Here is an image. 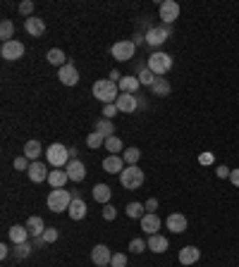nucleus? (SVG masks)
Wrapping results in <instances>:
<instances>
[{"label":"nucleus","mask_w":239,"mask_h":267,"mask_svg":"<svg viewBox=\"0 0 239 267\" xmlns=\"http://www.w3.org/2000/svg\"><path fill=\"white\" fill-rule=\"evenodd\" d=\"M94 98H98L105 105H110V103H115L120 98V86L110 79H98L94 84Z\"/></svg>","instance_id":"obj_1"},{"label":"nucleus","mask_w":239,"mask_h":267,"mask_svg":"<svg viewBox=\"0 0 239 267\" xmlns=\"http://www.w3.org/2000/svg\"><path fill=\"white\" fill-rule=\"evenodd\" d=\"M46 160H48V165L53 167V170H63V167L72 160L70 148H65L63 143H50L48 150H46Z\"/></svg>","instance_id":"obj_2"},{"label":"nucleus","mask_w":239,"mask_h":267,"mask_svg":"<svg viewBox=\"0 0 239 267\" xmlns=\"http://www.w3.org/2000/svg\"><path fill=\"white\" fill-rule=\"evenodd\" d=\"M72 201H74V198H72L70 191L53 189L50 193H48V210H50V212H65V210H70Z\"/></svg>","instance_id":"obj_3"},{"label":"nucleus","mask_w":239,"mask_h":267,"mask_svg":"<svg viewBox=\"0 0 239 267\" xmlns=\"http://www.w3.org/2000/svg\"><path fill=\"white\" fill-rule=\"evenodd\" d=\"M120 184L127 191H134L143 184V170L136 165H127L122 172H120Z\"/></svg>","instance_id":"obj_4"},{"label":"nucleus","mask_w":239,"mask_h":267,"mask_svg":"<svg viewBox=\"0 0 239 267\" xmlns=\"http://www.w3.org/2000/svg\"><path fill=\"white\" fill-rule=\"evenodd\" d=\"M146 67H148L156 77H163V74H167L170 67H172V57L167 55V53H153V55H148V64H146Z\"/></svg>","instance_id":"obj_5"},{"label":"nucleus","mask_w":239,"mask_h":267,"mask_svg":"<svg viewBox=\"0 0 239 267\" xmlns=\"http://www.w3.org/2000/svg\"><path fill=\"white\" fill-rule=\"evenodd\" d=\"M136 53V46H134V41H117V43H112L110 48V55L115 57V60H120V62H127L129 57H134Z\"/></svg>","instance_id":"obj_6"},{"label":"nucleus","mask_w":239,"mask_h":267,"mask_svg":"<svg viewBox=\"0 0 239 267\" xmlns=\"http://www.w3.org/2000/svg\"><path fill=\"white\" fill-rule=\"evenodd\" d=\"M158 12H160V19H163V24H165V26H170V24H172L177 17H180V3H175V0H163Z\"/></svg>","instance_id":"obj_7"},{"label":"nucleus","mask_w":239,"mask_h":267,"mask_svg":"<svg viewBox=\"0 0 239 267\" xmlns=\"http://www.w3.org/2000/svg\"><path fill=\"white\" fill-rule=\"evenodd\" d=\"M167 36H170V26H151V29L146 31V43L153 48H158L167 41Z\"/></svg>","instance_id":"obj_8"},{"label":"nucleus","mask_w":239,"mask_h":267,"mask_svg":"<svg viewBox=\"0 0 239 267\" xmlns=\"http://www.w3.org/2000/svg\"><path fill=\"white\" fill-rule=\"evenodd\" d=\"M0 55L5 57V60H19V57H24V43H19V41H8V43H3V48H0Z\"/></svg>","instance_id":"obj_9"},{"label":"nucleus","mask_w":239,"mask_h":267,"mask_svg":"<svg viewBox=\"0 0 239 267\" xmlns=\"http://www.w3.org/2000/svg\"><path fill=\"white\" fill-rule=\"evenodd\" d=\"M57 79L63 81L65 86H77V84H79V72H77V67H74L72 62H67L65 67H60Z\"/></svg>","instance_id":"obj_10"},{"label":"nucleus","mask_w":239,"mask_h":267,"mask_svg":"<svg viewBox=\"0 0 239 267\" xmlns=\"http://www.w3.org/2000/svg\"><path fill=\"white\" fill-rule=\"evenodd\" d=\"M91 260H94V265H98V267L110 265V260H112L110 248H108V246H103V244L94 246V248H91Z\"/></svg>","instance_id":"obj_11"},{"label":"nucleus","mask_w":239,"mask_h":267,"mask_svg":"<svg viewBox=\"0 0 239 267\" xmlns=\"http://www.w3.org/2000/svg\"><path fill=\"white\" fill-rule=\"evenodd\" d=\"M187 217H184L182 212H172V215H167L165 220V227L172 231V234H182V231H187Z\"/></svg>","instance_id":"obj_12"},{"label":"nucleus","mask_w":239,"mask_h":267,"mask_svg":"<svg viewBox=\"0 0 239 267\" xmlns=\"http://www.w3.org/2000/svg\"><path fill=\"white\" fill-rule=\"evenodd\" d=\"M26 174H29V179L34 181V184H41V181H48V174H50V170H48V165H43V162H32L29 165V170H26Z\"/></svg>","instance_id":"obj_13"},{"label":"nucleus","mask_w":239,"mask_h":267,"mask_svg":"<svg viewBox=\"0 0 239 267\" xmlns=\"http://www.w3.org/2000/svg\"><path fill=\"white\" fill-rule=\"evenodd\" d=\"M139 222H141V231H146L148 236L158 234L160 224H163V222H160V217L156 215V212H146V215H143V217H141Z\"/></svg>","instance_id":"obj_14"},{"label":"nucleus","mask_w":239,"mask_h":267,"mask_svg":"<svg viewBox=\"0 0 239 267\" xmlns=\"http://www.w3.org/2000/svg\"><path fill=\"white\" fill-rule=\"evenodd\" d=\"M115 105H117L120 112H125V115H132V112L139 108V101H136V95H132V93H120V98L115 101Z\"/></svg>","instance_id":"obj_15"},{"label":"nucleus","mask_w":239,"mask_h":267,"mask_svg":"<svg viewBox=\"0 0 239 267\" xmlns=\"http://www.w3.org/2000/svg\"><path fill=\"white\" fill-rule=\"evenodd\" d=\"M24 29H26V34H32L34 39H36V36H43V34H46V22L39 19V17H26V19H24Z\"/></svg>","instance_id":"obj_16"},{"label":"nucleus","mask_w":239,"mask_h":267,"mask_svg":"<svg viewBox=\"0 0 239 267\" xmlns=\"http://www.w3.org/2000/svg\"><path fill=\"white\" fill-rule=\"evenodd\" d=\"M65 170H67L72 181H84V177H86V165H84L81 160H70Z\"/></svg>","instance_id":"obj_17"},{"label":"nucleus","mask_w":239,"mask_h":267,"mask_svg":"<svg viewBox=\"0 0 239 267\" xmlns=\"http://www.w3.org/2000/svg\"><path fill=\"white\" fill-rule=\"evenodd\" d=\"M8 236H10V241H12V244L19 246V244H26L32 234H29V229H26V227H22V224H15V227H10Z\"/></svg>","instance_id":"obj_18"},{"label":"nucleus","mask_w":239,"mask_h":267,"mask_svg":"<svg viewBox=\"0 0 239 267\" xmlns=\"http://www.w3.org/2000/svg\"><path fill=\"white\" fill-rule=\"evenodd\" d=\"M199 258H201V251L196 246H184L180 251V262L182 265H194V262H199Z\"/></svg>","instance_id":"obj_19"},{"label":"nucleus","mask_w":239,"mask_h":267,"mask_svg":"<svg viewBox=\"0 0 239 267\" xmlns=\"http://www.w3.org/2000/svg\"><path fill=\"white\" fill-rule=\"evenodd\" d=\"M70 181V174L67 170H53V172L48 174V184L53 186V189H65V184Z\"/></svg>","instance_id":"obj_20"},{"label":"nucleus","mask_w":239,"mask_h":267,"mask_svg":"<svg viewBox=\"0 0 239 267\" xmlns=\"http://www.w3.org/2000/svg\"><path fill=\"white\" fill-rule=\"evenodd\" d=\"M103 170L108 174H120L122 170H125V160H122L120 155H108L103 160Z\"/></svg>","instance_id":"obj_21"},{"label":"nucleus","mask_w":239,"mask_h":267,"mask_svg":"<svg viewBox=\"0 0 239 267\" xmlns=\"http://www.w3.org/2000/svg\"><path fill=\"white\" fill-rule=\"evenodd\" d=\"M67 212H70V220H74V222L84 220V217H86V203H84L81 198H74Z\"/></svg>","instance_id":"obj_22"},{"label":"nucleus","mask_w":239,"mask_h":267,"mask_svg":"<svg viewBox=\"0 0 239 267\" xmlns=\"http://www.w3.org/2000/svg\"><path fill=\"white\" fill-rule=\"evenodd\" d=\"M24 227L29 229V234H32L34 239H39V236H43V231L48 229V227H46V222L41 220V217H36V215H34V217H29Z\"/></svg>","instance_id":"obj_23"},{"label":"nucleus","mask_w":239,"mask_h":267,"mask_svg":"<svg viewBox=\"0 0 239 267\" xmlns=\"http://www.w3.org/2000/svg\"><path fill=\"white\" fill-rule=\"evenodd\" d=\"M148 251H153V253H165L167 248H170V244H167V239L165 236H160V234H153V236H148Z\"/></svg>","instance_id":"obj_24"},{"label":"nucleus","mask_w":239,"mask_h":267,"mask_svg":"<svg viewBox=\"0 0 239 267\" xmlns=\"http://www.w3.org/2000/svg\"><path fill=\"white\" fill-rule=\"evenodd\" d=\"M117 86H120V93H132L134 95V91L141 86V81H139V77H122Z\"/></svg>","instance_id":"obj_25"},{"label":"nucleus","mask_w":239,"mask_h":267,"mask_svg":"<svg viewBox=\"0 0 239 267\" xmlns=\"http://www.w3.org/2000/svg\"><path fill=\"white\" fill-rule=\"evenodd\" d=\"M91 196H94V201H98V203H108L112 196V189L108 184H96L94 191H91Z\"/></svg>","instance_id":"obj_26"},{"label":"nucleus","mask_w":239,"mask_h":267,"mask_svg":"<svg viewBox=\"0 0 239 267\" xmlns=\"http://www.w3.org/2000/svg\"><path fill=\"white\" fill-rule=\"evenodd\" d=\"M170 81H167L165 77H156V81H153V86H151V93L153 95H170Z\"/></svg>","instance_id":"obj_27"},{"label":"nucleus","mask_w":239,"mask_h":267,"mask_svg":"<svg viewBox=\"0 0 239 267\" xmlns=\"http://www.w3.org/2000/svg\"><path fill=\"white\" fill-rule=\"evenodd\" d=\"M46 60L50 64H55V67H65V64H67V57H65V53L60 50V48H50V50H48V55H46Z\"/></svg>","instance_id":"obj_28"},{"label":"nucleus","mask_w":239,"mask_h":267,"mask_svg":"<svg viewBox=\"0 0 239 267\" xmlns=\"http://www.w3.org/2000/svg\"><path fill=\"white\" fill-rule=\"evenodd\" d=\"M41 150H43V148H41V143L36 141V139H34V141H26V143H24V155L29 157V160H34V162H36V157L41 155Z\"/></svg>","instance_id":"obj_29"},{"label":"nucleus","mask_w":239,"mask_h":267,"mask_svg":"<svg viewBox=\"0 0 239 267\" xmlns=\"http://www.w3.org/2000/svg\"><path fill=\"white\" fill-rule=\"evenodd\" d=\"M96 131L98 134H103L105 139H110L112 134H115V126H112V119H98V122H96Z\"/></svg>","instance_id":"obj_30"},{"label":"nucleus","mask_w":239,"mask_h":267,"mask_svg":"<svg viewBox=\"0 0 239 267\" xmlns=\"http://www.w3.org/2000/svg\"><path fill=\"white\" fill-rule=\"evenodd\" d=\"M12 34H15V24L10 19H3V24H0V39H3V43L12 41Z\"/></svg>","instance_id":"obj_31"},{"label":"nucleus","mask_w":239,"mask_h":267,"mask_svg":"<svg viewBox=\"0 0 239 267\" xmlns=\"http://www.w3.org/2000/svg\"><path fill=\"white\" fill-rule=\"evenodd\" d=\"M143 215H146V208H143V203H129L127 205V217H134V220H141Z\"/></svg>","instance_id":"obj_32"},{"label":"nucleus","mask_w":239,"mask_h":267,"mask_svg":"<svg viewBox=\"0 0 239 267\" xmlns=\"http://www.w3.org/2000/svg\"><path fill=\"white\" fill-rule=\"evenodd\" d=\"M139 157H141V150L134 148V146H132V148H127L125 153H122V160H125L127 165H136V162H139Z\"/></svg>","instance_id":"obj_33"},{"label":"nucleus","mask_w":239,"mask_h":267,"mask_svg":"<svg viewBox=\"0 0 239 267\" xmlns=\"http://www.w3.org/2000/svg\"><path fill=\"white\" fill-rule=\"evenodd\" d=\"M122 148H125V146H122V141H120L117 136H110V139H105V150H108L110 155H117Z\"/></svg>","instance_id":"obj_34"},{"label":"nucleus","mask_w":239,"mask_h":267,"mask_svg":"<svg viewBox=\"0 0 239 267\" xmlns=\"http://www.w3.org/2000/svg\"><path fill=\"white\" fill-rule=\"evenodd\" d=\"M86 146H88V148H101V146H105V136H103V134H98V131L88 134V136H86Z\"/></svg>","instance_id":"obj_35"},{"label":"nucleus","mask_w":239,"mask_h":267,"mask_svg":"<svg viewBox=\"0 0 239 267\" xmlns=\"http://www.w3.org/2000/svg\"><path fill=\"white\" fill-rule=\"evenodd\" d=\"M139 81H141V86H153V81H156V74H153L148 67H143L139 72Z\"/></svg>","instance_id":"obj_36"},{"label":"nucleus","mask_w":239,"mask_h":267,"mask_svg":"<svg viewBox=\"0 0 239 267\" xmlns=\"http://www.w3.org/2000/svg\"><path fill=\"white\" fill-rule=\"evenodd\" d=\"M146 248H148V244H146L143 239H132V241H129V251L132 253H143Z\"/></svg>","instance_id":"obj_37"},{"label":"nucleus","mask_w":239,"mask_h":267,"mask_svg":"<svg viewBox=\"0 0 239 267\" xmlns=\"http://www.w3.org/2000/svg\"><path fill=\"white\" fill-rule=\"evenodd\" d=\"M32 248H34V244H29V241H26V244H19V246H15V255L17 258H26V255L32 253Z\"/></svg>","instance_id":"obj_38"},{"label":"nucleus","mask_w":239,"mask_h":267,"mask_svg":"<svg viewBox=\"0 0 239 267\" xmlns=\"http://www.w3.org/2000/svg\"><path fill=\"white\" fill-rule=\"evenodd\" d=\"M110 267H127V255L125 253H115L110 260Z\"/></svg>","instance_id":"obj_39"},{"label":"nucleus","mask_w":239,"mask_h":267,"mask_svg":"<svg viewBox=\"0 0 239 267\" xmlns=\"http://www.w3.org/2000/svg\"><path fill=\"white\" fill-rule=\"evenodd\" d=\"M19 12L26 17H34V0H24V3H19Z\"/></svg>","instance_id":"obj_40"},{"label":"nucleus","mask_w":239,"mask_h":267,"mask_svg":"<svg viewBox=\"0 0 239 267\" xmlns=\"http://www.w3.org/2000/svg\"><path fill=\"white\" fill-rule=\"evenodd\" d=\"M117 112L120 110H117V105H115V103H110V105H103V117L105 119H112Z\"/></svg>","instance_id":"obj_41"},{"label":"nucleus","mask_w":239,"mask_h":267,"mask_svg":"<svg viewBox=\"0 0 239 267\" xmlns=\"http://www.w3.org/2000/svg\"><path fill=\"white\" fill-rule=\"evenodd\" d=\"M43 241H46V244H55L57 241V229H46V231H43Z\"/></svg>","instance_id":"obj_42"},{"label":"nucleus","mask_w":239,"mask_h":267,"mask_svg":"<svg viewBox=\"0 0 239 267\" xmlns=\"http://www.w3.org/2000/svg\"><path fill=\"white\" fill-rule=\"evenodd\" d=\"M12 165H15V170H29L32 162H29V157H26V155H22V157H15V162H12Z\"/></svg>","instance_id":"obj_43"},{"label":"nucleus","mask_w":239,"mask_h":267,"mask_svg":"<svg viewBox=\"0 0 239 267\" xmlns=\"http://www.w3.org/2000/svg\"><path fill=\"white\" fill-rule=\"evenodd\" d=\"M115 217H117V210H115L112 205H105V208H103V220L112 222V220H115Z\"/></svg>","instance_id":"obj_44"},{"label":"nucleus","mask_w":239,"mask_h":267,"mask_svg":"<svg viewBox=\"0 0 239 267\" xmlns=\"http://www.w3.org/2000/svg\"><path fill=\"white\" fill-rule=\"evenodd\" d=\"M143 208H146V210H148V212H153V210H156V208H158V198H148V201L143 203Z\"/></svg>","instance_id":"obj_45"},{"label":"nucleus","mask_w":239,"mask_h":267,"mask_svg":"<svg viewBox=\"0 0 239 267\" xmlns=\"http://www.w3.org/2000/svg\"><path fill=\"white\" fill-rule=\"evenodd\" d=\"M230 167H225V165H220L218 167V170H215V174H218V177H220V179H225V177H230Z\"/></svg>","instance_id":"obj_46"},{"label":"nucleus","mask_w":239,"mask_h":267,"mask_svg":"<svg viewBox=\"0 0 239 267\" xmlns=\"http://www.w3.org/2000/svg\"><path fill=\"white\" fill-rule=\"evenodd\" d=\"M230 181L239 189V170H232V172H230Z\"/></svg>","instance_id":"obj_47"},{"label":"nucleus","mask_w":239,"mask_h":267,"mask_svg":"<svg viewBox=\"0 0 239 267\" xmlns=\"http://www.w3.org/2000/svg\"><path fill=\"white\" fill-rule=\"evenodd\" d=\"M8 255H10V248H8V244H3V246H0V258L5 260Z\"/></svg>","instance_id":"obj_48"},{"label":"nucleus","mask_w":239,"mask_h":267,"mask_svg":"<svg viewBox=\"0 0 239 267\" xmlns=\"http://www.w3.org/2000/svg\"><path fill=\"white\" fill-rule=\"evenodd\" d=\"M132 41H134V46H139V43H143V41H146V36H141V34H136V36H134Z\"/></svg>","instance_id":"obj_49"},{"label":"nucleus","mask_w":239,"mask_h":267,"mask_svg":"<svg viewBox=\"0 0 239 267\" xmlns=\"http://www.w3.org/2000/svg\"><path fill=\"white\" fill-rule=\"evenodd\" d=\"M105 267H110V265H105Z\"/></svg>","instance_id":"obj_50"}]
</instances>
